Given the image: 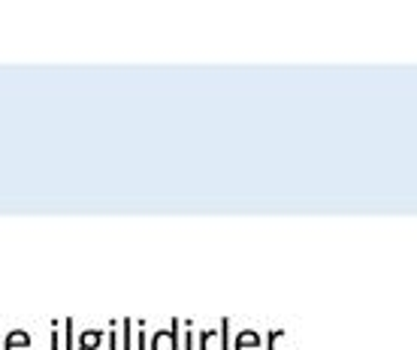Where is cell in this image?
Here are the masks:
<instances>
[{
	"instance_id": "7c38bea8",
	"label": "cell",
	"mask_w": 417,
	"mask_h": 350,
	"mask_svg": "<svg viewBox=\"0 0 417 350\" xmlns=\"http://www.w3.org/2000/svg\"><path fill=\"white\" fill-rule=\"evenodd\" d=\"M106 341H109V350H118V329H115V320H112L109 329H106Z\"/></svg>"
},
{
	"instance_id": "277c9868",
	"label": "cell",
	"mask_w": 417,
	"mask_h": 350,
	"mask_svg": "<svg viewBox=\"0 0 417 350\" xmlns=\"http://www.w3.org/2000/svg\"><path fill=\"white\" fill-rule=\"evenodd\" d=\"M100 339H103V332H100V329H88V332L79 335V344H76V350H97Z\"/></svg>"
},
{
	"instance_id": "9c48e42d",
	"label": "cell",
	"mask_w": 417,
	"mask_h": 350,
	"mask_svg": "<svg viewBox=\"0 0 417 350\" xmlns=\"http://www.w3.org/2000/svg\"><path fill=\"white\" fill-rule=\"evenodd\" d=\"M139 326V335H136V347L133 350H148V341H151V335H148V326H145V320L143 323H136Z\"/></svg>"
},
{
	"instance_id": "ba28073f",
	"label": "cell",
	"mask_w": 417,
	"mask_h": 350,
	"mask_svg": "<svg viewBox=\"0 0 417 350\" xmlns=\"http://www.w3.org/2000/svg\"><path fill=\"white\" fill-rule=\"evenodd\" d=\"M215 339H218V332H215V329H200L197 332V350H209Z\"/></svg>"
},
{
	"instance_id": "5b68a950",
	"label": "cell",
	"mask_w": 417,
	"mask_h": 350,
	"mask_svg": "<svg viewBox=\"0 0 417 350\" xmlns=\"http://www.w3.org/2000/svg\"><path fill=\"white\" fill-rule=\"evenodd\" d=\"M61 347H64V350H76V320L73 317L64 320V339H61Z\"/></svg>"
},
{
	"instance_id": "6da1fadb",
	"label": "cell",
	"mask_w": 417,
	"mask_h": 350,
	"mask_svg": "<svg viewBox=\"0 0 417 350\" xmlns=\"http://www.w3.org/2000/svg\"><path fill=\"white\" fill-rule=\"evenodd\" d=\"M179 326H182V320L179 317H173L170 323V329H158L155 335H151V350H179Z\"/></svg>"
},
{
	"instance_id": "3957f363",
	"label": "cell",
	"mask_w": 417,
	"mask_h": 350,
	"mask_svg": "<svg viewBox=\"0 0 417 350\" xmlns=\"http://www.w3.org/2000/svg\"><path fill=\"white\" fill-rule=\"evenodd\" d=\"M4 350H31V335L24 329H12L4 341Z\"/></svg>"
},
{
	"instance_id": "8fae6325",
	"label": "cell",
	"mask_w": 417,
	"mask_h": 350,
	"mask_svg": "<svg viewBox=\"0 0 417 350\" xmlns=\"http://www.w3.org/2000/svg\"><path fill=\"white\" fill-rule=\"evenodd\" d=\"M282 339H287L284 329H269V332H267V350H275V344L282 341Z\"/></svg>"
},
{
	"instance_id": "8992f818",
	"label": "cell",
	"mask_w": 417,
	"mask_h": 350,
	"mask_svg": "<svg viewBox=\"0 0 417 350\" xmlns=\"http://www.w3.org/2000/svg\"><path fill=\"white\" fill-rule=\"evenodd\" d=\"M182 350H197V329H194V320H185V339H182Z\"/></svg>"
},
{
	"instance_id": "52a82bcc",
	"label": "cell",
	"mask_w": 417,
	"mask_h": 350,
	"mask_svg": "<svg viewBox=\"0 0 417 350\" xmlns=\"http://www.w3.org/2000/svg\"><path fill=\"white\" fill-rule=\"evenodd\" d=\"M218 339H221V347L218 350H233V344H230V317H221Z\"/></svg>"
},
{
	"instance_id": "30bf717a",
	"label": "cell",
	"mask_w": 417,
	"mask_h": 350,
	"mask_svg": "<svg viewBox=\"0 0 417 350\" xmlns=\"http://www.w3.org/2000/svg\"><path fill=\"white\" fill-rule=\"evenodd\" d=\"M133 326H136V323L128 317V320H124L121 323V329H124V341H121V350H133L136 344H133V339H130V332H133Z\"/></svg>"
},
{
	"instance_id": "4fadbf2b",
	"label": "cell",
	"mask_w": 417,
	"mask_h": 350,
	"mask_svg": "<svg viewBox=\"0 0 417 350\" xmlns=\"http://www.w3.org/2000/svg\"><path fill=\"white\" fill-rule=\"evenodd\" d=\"M0 350H4V341H0Z\"/></svg>"
},
{
	"instance_id": "7a4b0ae2",
	"label": "cell",
	"mask_w": 417,
	"mask_h": 350,
	"mask_svg": "<svg viewBox=\"0 0 417 350\" xmlns=\"http://www.w3.org/2000/svg\"><path fill=\"white\" fill-rule=\"evenodd\" d=\"M263 344V335L254 329H239L233 339V350H257Z\"/></svg>"
}]
</instances>
